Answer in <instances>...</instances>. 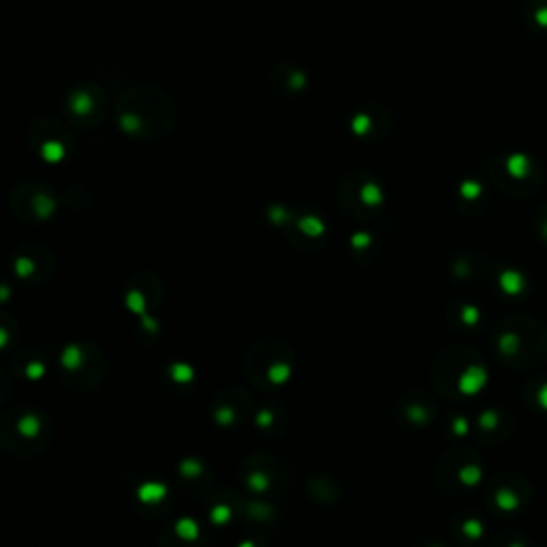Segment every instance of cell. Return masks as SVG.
Listing matches in <instances>:
<instances>
[{"label": "cell", "instance_id": "cell-6", "mask_svg": "<svg viewBox=\"0 0 547 547\" xmlns=\"http://www.w3.org/2000/svg\"><path fill=\"white\" fill-rule=\"evenodd\" d=\"M71 108L77 111V114H88L90 109H93V103H90V97L84 93H77L76 97H73V103Z\"/></svg>", "mask_w": 547, "mask_h": 547}, {"label": "cell", "instance_id": "cell-15", "mask_svg": "<svg viewBox=\"0 0 547 547\" xmlns=\"http://www.w3.org/2000/svg\"><path fill=\"white\" fill-rule=\"evenodd\" d=\"M175 379L178 381H190V368H184V366H178V368H173Z\"/></svg>", "mask_w": 547, "mask_h": 547}, {"label": "cell", "instance_id": "cell-10", "mask_svg": "<svg viewBox=\"0 0 547 547\" xmlns=\"http://www.w3.org/2000/svg\"><path fill=\"white\" fill-rule=\"evenodd\" d=\"M481 193V187L477 182H464L462 184V195H464V197H469V199H472V197H477V195Z\"/></svg>", "mask_w": 547, "mask_h": 547}, {"label": "cell", "instance_id": "cell-5", "mask_svg": "<svg viewBox=\"0 0 547 547\" xmlns=\"http://www.w3.org/2000/svg\"><path fill=\"white\" fill-rule=\"evenodd\" d=\"M496 503H498V507L504 509V511H513V509L518 507V496H515L513 492L503 490V492L496 496Z\"/></svg>", "mask_w": 547, "mask_h": 547}, {"label": "cell", "instance_id": "cell-17", "mask_svg": "<svg viewBox=\"0 0 547 547\" xmlns=\"http://www.w3.org/2000/svg\"><path fill=\"white\" fill-rule=\"evenodd\" d=\"M227 518H229V509H227V507H219V509H216V511H214V519H216V522H221V519H227Z\"/></svg>", "mask_w": 547, "mask_h": 547}, {"label": "cell", "instance_id": "cell-1", "mask_svg": "<svg viewBox=\"0 0 547 547\" xmlns=\"http://www.w3.org/2000/svg\"><path fill=\"white\" fill-rule=\"evenodd\" d=\"M487 376H486V370L481 368V366H471L469 370H466L464 374H462L460 379V390L464 391V394H477V391L481 390L483 385H486Z\"/></svg>", "mask_w": 547, "mask_h": 547}, {"label": "cell", "instance_id": "cell-16", "mask_svg": "<svg viewBox=\"0 0 547 547\" xmlns=\"http://www.w3.org/2000/svg\"><path fill=\"white\" fill-rule=\"evenodd\" d=\"M481 423H483V426H486V428H494V426H496V413H492V411H490V413H486V415L481 417Z\"/></svg>", "mask_w": 547, "mask_h": 547}, {"label": "cell", "instance_id": "cell-4", "mask_svg": "<svg viewBox=\"0 0 547 547\" xmlns=\"http://www.w3.org/2000/svg\"><path fill=\"white\" fill-rule=\"evenodd\" d=\"M163 496H165V487L158 486V483H146V486L140 490V498L146 503L161 501Z\"/></svg>", "mask_w": 547, "mask_h": 547}, {"label": "cell", "instance_id": "cell-9", "mask_svg": "<svg viewBox=\"0 0 547 547\" xmlns=\"http://www.w3.org/2000/svg\"><path fill=\"white\" fill-rule=\"evenodd\" d=\"M501 349L504 350V353H513V350H518V336H515V334H507V336H503Z\"/></svg>", "mask_w": 547, "mask_h": 547}, {"label": "cell", "instance_id": "cell-13", "mask_svg": "<svg viewBox=\"0 0 547 547\" xmlns=\"http://www.w3.org/2000/svg\"><path fill=\"white\" fill-rule=\"evenodd\" d=\"M364 199L370 201V204H379V189L376 187H366L364 190Z\"/></svg>", "mask_w": 547, "mask_h": 547}, {"label": "cell", "instance_id": "cell-2", "mask_svg": "<svg viewBox=\"0 0 547 547\" xmlns=\"http://www.w3.org/2000/svg\"><path fill=\"white\" fill-rule=\"evenodd\" d=\"M507 169L509 173L513 175V178H526L530 172V161L526 154H513V157H509L507 161Z\"/></svg>", "mask_w": 547, "mask_h": 547}, {"label": "cell", "instance_id": "cell-18", "mask_svg": "<svg viewBox=\"0 0 547 547\" xmlns=\"http://www.w3.org/2000/svg\"><path fill=\"white\" fill-rule=\"evenodd\" d=\"M536 398H539V405L543 406L545 411H547V385L541 387V390H539V396H536Z\"/></svg>", "mask_w": 547, "mask_h": 547}, {"label": "cell", "instance_id": "cell-12", "mask_svg": "<svg viewBox=\"0 0 547 547\" xmlns=\"http://www.w3.org/2000/svg\"><path fill=\"white\" fill-rule=\"evenodd\" d=\"M477 318H479V310H477V308H472V306H466L464 308V321L469 323V326H475Z\"/></svg>", "mask_w": 547, "mask_h": 547}, {"label": "cell", "instance_id": "cell-8", "mask_svg": "<svg viewBox=\"0 0 547 547\" xmlns=\"http://www.w3.org/2000/svg\"><path fill=\"white\" fill-rule=\"evenodd\" d=\"M178 533L182 536H189V539H193V536H197V526L190 522V519H182V522L178 524Z\"/></svg>", "mask_w": 547, "mask_h": 547}, {"label": "cell", "instance_id": "cell-7", "mask_svg": "<svg viewBox=\"0 0 547 547\" xmlns=\"http://www.w3.org/2000/svg\"><path fill=\"white\" fill-rule=\"evenodd\" d=\"M460 477L466 486H475V483H479L481 479V471L477 469V466H466V469L460 472Z\"/></svg>", "mask_w": 547, "mask_h": 547}, {"label": "cell", "instance_id": "cell-21", "mask_svg": "<svg viewBox=\"0 0 547 547\" xmlns=\"http://www.w3.org/2000/svg\"><path fill=\"white\" fill-rule=\"evenodd\" d=\"M30 374H41V366H30Z\"/></svg>", "mask_w": 547, "mask_h": 547}, {"label": "cell", "instance_id": "cell-20", "mask_svg": "<svg viewBox=\"0 0 547 547\" xmlns=\"http://www.w3.org/2000/svg\"><path fill=\"white\" fill-rule=\"evenodd\" d=\"M366 242H368V237H366V236H358V237H355V244H358V246H359V244H361V246H364Z\"/></svg>", "mask_w": 547, "mask_h": 547}, {"label": "cell", "instance_id": "cell-3", "mask_svg": "<svg viewBox=\"0 0 547 547\" xmlns=\"http://www.w3.org/2000/svg\"><path fill=\"white\" fill-rule=\"evenodd\" d=\"M501 286L504 294L518 295L524 289V276L518 272H503L501 276Z\"/></svg>", "mask_w": 547, "mask_h": 547}, {"label": "cell", "instance_id": "cell-19", "mask_svg": "<svg viewBox=\"0 0 547 547\" xmlns=\"http://www.w3.org/2000/svg\"><path fill=\"white\" fill-rule=\"evenodd\" d=\"M455 432H458V434H464L466 432V422H464V419H458V422H455Z\"/></svg>", "mask_w": 547, "mask_h": 547}, {"label": "cell", "instance_id": "cell-14", "mask_svg": "<svg viewBox=\"0 0 547 547\" xmlns=\"http://www.w3.org/2000/svg\"><path fill=\"white\" fill-rule=\"evenodd\" d=\"M464 533L469 536H479L481 535V524L479 522H466Z\"/></svg>", "mask_w": 547, "mask_h": 547}, {"label": "cell", "instance_id": "cell-11", "mask_svg": "<svg viewBox=\"0 0 547 547\" xmlns=\"http://www.w3.org/2000/svg\"><path fill=\"white\" fill-rule=\"evenodd\" d=\"M36 430H39V423H36V419L26 417L22 422V432L24 434H36Z\"/></svg>", "mask_w": 547, "mask_h": 547}]
</instances>
